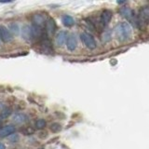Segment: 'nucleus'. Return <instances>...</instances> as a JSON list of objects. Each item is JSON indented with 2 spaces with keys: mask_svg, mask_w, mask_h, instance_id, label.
<instances>
[{
  "mask_svg": "<svg viewBox=\"0 0 149 149\" xmlns=\"http://www.w3.org/2000/svg\"><path fill=\"white\" fill-rule=\"evenodd\" d=\"M131 26L128 22H120L116 26L115 34L120 41H127L131 37Z\"/></svg>",
  "mask_w": 149,
  "mask_h": 149,
  "instance_id": "nucleus-1",
  "label": "nucleus"
},
{
  "mask_svg": "<svg viewBox=\"0 0 149 149\" xmlns=\"http://www.w3.org/2000/svg\"><path fill=\"white\" fill-rule=\"evenodd\" d=\"M149 23V6L142 7L136 17V25L139 28H143Z\"/></svg>",
  "mask_w": 149,
  "mask_h": 149,
  "instance_id": "nucleus-2",
  "label": "nucleus"
},
{
  "mask_svg": "<svg viewBox=\"0 0 149 149\" xmlns=\"http://www.w3.org/2000/svg\"><path fill=\"white\" fill-rule=\"evenodd\" d=\"M80 38H81V41L83 42V44L87 47L88 49H93L96 48V41L91 35H89L88 33H82Z\"/></svg>",
  "mask_w": 149,
  "mask_h": 149,
  "instance_id": "nucleus-3",
  "label": "nucleus"
},
{
  "mask_svg": "<svg viewBox=\"0 0 149 149\" xmlns=\"http://www.w3.org/2000/svg\"><path fill=\"white\" fill-rule=\"evenodd\" d=\"M0 39L5 43L12 40V35L5 25H0Z\"/></svg>",
  "mask_w": 149,
  "mask_h": 149,
  "instance_id": "nucleus-4",
  "label": "nucleus"
},
{
  "mask_svg": "<svg viewBox=\"0 0 149 149\" xmlns=\"http://www.w3.org/2000/svg\"><path fill=\"white\" fill-rule=\"evenodd\" d=\"M45 31H46V33H47V35H48L49 37L53 36L54 33H55V31H56V23H55V21H54L52 18L47 19L46 24H45Z\"/></svg>",
  "mask_w": 149,
  "mask_h": 149,
  "instance_id": "nucleus-5",
  "label": "nucleus"
},
{
  "mask_svg": "<svg viewBox=\"0 0 149 149\" xmlns=\"http://www.w3.org/2000/svg\"><path fill=\"white\" fill-rule=\"evenodd\" d=\"M15 131H16V129H15L14 125H6V126L0 129V138H5V137L12 135Z\"/></svg>",
  "mask_w": 149,
  "mask_h": 149,
  "instance_id": "nucleus-6",
  "label": "nucleus"
},
{
  "mask_svg": "<svg viewBox=\"0 0 149 149\" xmlns=\"http://www.w3.org/2000/svg\"><path fill=\"white\" fill-rule=\"evenodd\" d=\"M46 21L47 20L45 19V17L41 14H35L33 16V18H32L33 25L41 27V28H45Z\"/></svg>",
  "mask_w": 149,
  "mask_h": 149,
  "instance_id": "nucleus-7",
  "label": "nucleus"
},
{
  "mask_svg": "<svg viewBox=\"0 0 149 149\" xmlns=\"http://www.w3.org/2000/svg\"><path fill=\"white\" fill-rule=\"evenodd\" d=\"M112 19V12L110 10L105 9L103 12L101 13V17H100V22L103 26H106L109 22H110Z\"/></svg>",
  "mask_w": 149,
  "mask_h": 149,
  "instance_id": "nucleus-8",
  "label": "nucleus"
},
{
  "mask_svg": "<svg viewBox=\"0 0 149 149\" xmlns=\"http://www.w3.org/2000/svg\"><path fill=\"white\" fill-rule=\"evenodd\" d=\"M22 37L27 41H31L34 39V36H33V31H32V26L29 25H25L23 26V28L22 30Z\"/></svg>",
  "mask_w": 149,
  "mask_h": 149,
  "instance_id": "nucleus-9",
  "label": "nucleus"
},
{
  "mask_svg": "<svg viewBox=\"0 0 149 149\" xmlns=\"http://www.w3.org/2000/svg\"><path fill=\"white\" fill-rule=\"evenodd\" d=\"M120 13L122 14L125 18L128 19L129 21H131V22H133L134 20H136V19H134L135 18L134 12H133L130 7H122V9H120Z\"/></svg>",
  "mask_w": 149,
  "mask_h": 149,
  "instance_id": "nucleus-10",
  "label": "nucleus"
},
{
  "mask_svg": "<svg viewBox=\"0 0 149 149\" xmlns=\"http://www.w3.org/2000/svg\"><path fill=\"white\" fill-rule=\"evenodd\" d=\"M28 119H29L28 116L23 113H18L13 116V122L15 124H20V125L24 124L28 121Z\"/></svg>",
  "mask_w": 149,
  "mask_h": 149,
  "instance_id": "nucleus-11",
  "label": "nucleus"
},
{
  "mask_svg": "<svg viewBox=\"0 0 149 149\" xmlns=\"http://www.w3.org/2000/svg\"><path fill=\"white\" fill-rule=\"evenodd\" d=\"M66 44H67V49L70 51H74L77 47V40L76 36H74V35H70L68 37Z\"/></svg>",
  "mask_w": 149,
  "mask_h": 149,
  "instance_id": "nucleus-12",
  "label": "nucleus"
},
{
  "mask_svg": "<svg viewBox=\"0 0 149 149\" xmlns=\"http://www.w3.org/2000/svg\"><path fill=\"white\" fill-rule=\"evenodd\" d=\"M68 39V35L65 31H61L59 32L58 35L56 36V43L58 46H62L64 45L65 42H67Z\"/></svg>",
  "mask_w": 149,
  "mask_h": 149,
  "instance_id": "nucleus-13",
  "label": "nucleus"
},
{
  "mask_svg": "<svg viewBox=\"0 0 149 149\" xmlns=\"http://www.w3.org/2000/svg\"><path fill=\"white\" fill-rule=\"evenodd\" d=\"M62 24H64V26L70 27V26L74 25V21L73 17L70 16V15H64L62 18Z\"/></svg>",
  "mask_w": 149,
  "mask_h": 149,
  "instance_id": "nucleus-14",
  "label": "nucleus"
},
{
  "mask_svg": "<svg viewBox=\"0 0 149 149\" xmlns=\"http://www.w3.org/2000/svg\"><path fill=\"white\" fill-rule=\"evenodd\" d=\"M47 125V122L45 119H39L36 121V123H35V127H36V129H37V130H43Z\"/></svg>",
  "mask_w": 149,
  "mask_h": 149,
  "instance_id": "nucleus-15",
  "label": "nucleus"
},
{
  "mask_svg": "<svg viewBox=\"0 0 149 149\" xmlns=\"http://www.w3.org/2000/svg\"><path fill=\"white\" fill-rule=\"evenodd\" d=\"M50 130H51L52 132H59L62 130V126L59 123H53L50 126Z\"/></svg>",
  "mask_w": 149,
  "mask_h": 149,
  "instance_id": "nucleus-16",
  "label": "nucleus"
},
{
  "mask_svg": "<svg viewBox=\"0 0 149 149\" xmlns=\"http://www.w3.org/2000/svg\"><path fill=\"white\" fill-rule=\"evenodd\" d=\"M11 114V109L10 108H5L3 109L1 112V117L2 119H7V116H9Z\"/></svg>",
  "mask_w": 149,
  "mask_h": 149,
  "instance_id": "nucleus-17",
  "label": "nucleus"
},
{
  "mask_svg": "<svg viewBox=\"0 0 149 149\" xmlns=\"http://www.w3.org/2000/svg\"><path fill=\"white\" fill-rule=\"evenodd\" d=\"M23 132L25 133V135H30V134H32V133H34V129L27 128L25 131H23Z\"/></svg>",
  "mask_w": 149,
  "mask_h": 149,
  "instance_id": "nucleus-18",
  "label": "nucleus"
},
{
  "mask_svg": "<svg viewBox=\"0 0 149 149\" xmlns=\"http://www.w3.org/2000/svg\"><path fill=\"white\" fill-rule=\"evenodd\" d=\"M0 149H6L5 144H2V143H0Z\"/></svg>",
  "mask_w": 149,
  "mask_h": 149,
  "instance_id": "nucleus-19",
  "label": "nucleus"
},
{
  "mask_svg": "<svg viewBox=\"0 0 149 149\" xmlns=\"http://www.w3.org/2000/svg\"><path fill=\"white\" fill-rule=\"evenodd\" d=\"M0 44H1V39H0Z\"/></svg>",
  "mask_w": 149,
  "mask_h": 149,
  "instance_id": "nucleus-20",
  "label": "nucleus"
},
{
  "mask_svg": "<svg viewBox=\"0 0 149 149\" xmlns=\"http://www.w3.org/2000/svg\"><path fill=\"white\" fill-rule=\"evenodd\" d=\"M0 125H1V121H0Z\"/></svg>",
  "mask_w": 149,
  "mask_h": 149,
  "instance_id": "nucleus-21",
  "label": "nucleus"
}]
</instances>
